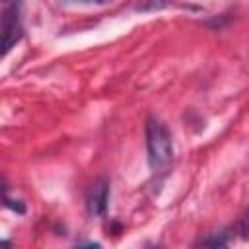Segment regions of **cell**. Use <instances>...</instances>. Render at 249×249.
<instances>
[{
  "label": "cell",
  "mask_w": 249,
  "mask_h": 249,
  "mask_svg": "<svg viewBox=\"0 0 249 249\" xmlns=\"http://www.w3.org/2000/svg\"><path fill=\"white\" fill-rule=\"evenodd\" d=\"M107 200H109V181L107 179H97L86 198V206H88V214L89 216H103L107 210Z\"/></svg>",
  "instance_id": "cell-3"
},
{
  "label": "cell",
  "mask_w": 249,
  "mask_h": 249,
  "mask_svg": "<svg viewBox=\"0 0 249 249\" xmlns=\"http://www.w3.org/2000/svg\"><path fill=\"white\" fill-rule=\"evenodd\" d=\"M146 148H148V161L152 169L165 167L173 158V142L167 126L150 117L146 121Z\"/></svg>",
  "instance_id": "cell-1"
},
{
  "label": "cell",
  "mask_w": 249,
  "mask_h": 249,
  "mask_svg": "<svg viewBox=\"0 0 249 249\" xmlns=\"http://www.w3.org/2000/svg\"><path fill=\"white\" fill-rule=\"evenodd\" d=\"M0 27H2V54H8V51L23 35L19 21V0H2Z\"/></svg>",
  "instance_id": "cell-2"
},
{
  "label": "cell",
  "mask_w": 249,
  "mask_h": 249,
  "mask_svg": "<svg viewBox=\"0 0 249 249\" xmlns=\"http://www.w3.org/2000/svg\"><path fill=\"white\" fill-rule=\"evenodd\" d=\"M167 6V0H138L136 10L138 12H156Z\"/></svg>",
  "instance_id": "cell-4"
},
{
  "label": "cell",
  "mask_w": 249,
  "mask_h": 249,
  "mask_svg": "<svg viewBox=\"0 0 249 249\" xmlns=\"http://www.w3.org/2000/svg\"><path fill=\"white\" fill-rule=\"evenodd\" d=\"M237 231L241 233L243 239L249 237V208H247V210L243 212V216L239 218V222H237Z\"/></svg>",
  "instance_id": "cell-6"
},
{
  "label": "cell",
  "mask_w": 249,
  "mask_h": 249,
  "mask_svg": "<svg viewBox=\"0 0 249 249\" xmlns=\"http://www.w3.org/2000/svg\"><path fill=\"white\" fill-rule=\"evenodd\" d=\"M89 2H101L103 4V2H111V0H89Z\"/></svg>",
  "instance_id": "cell-8"
},
{
  "label": "cell",
  "mask_w": 249,
  "mask_h": 249,
  "mask_svg": "<svg viewBox=\"0 0 249 249\" xmlns=\"http://www.w3.org/2000/svg\"><path fill=\"white\" fill-rule=\"evenodd\" d=\"M224 235H226V233H224V231H220V233H216V235H212V237L204 239L202 243H204V245H214V247H216V245H218V247H224V245H228V239H226Z\"/></svg>",
  "instance_id": "cell-7"
},
{
  "label": "cell",
  "mask_w": 249,
  "mask_h": 249,
  "mask_svg": "<svg viewBox=\"0 0 249 249\" xmlns=\"http://www.w3.org/2000/svg\"><path fill=\"white\" fill-rule=\"evenodd\" d=\"M4 204H6L8 208H12L14 212H18V214H25V204H23L19 198H10L6 193H4Z\"/></svg>",
  "instance_id": "cell-5"
}]
</instances>
